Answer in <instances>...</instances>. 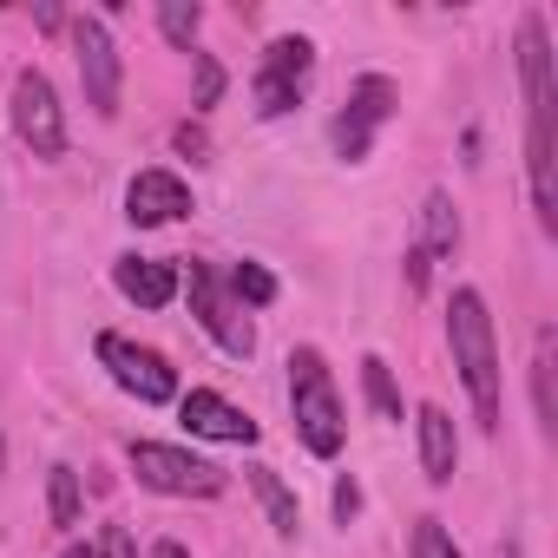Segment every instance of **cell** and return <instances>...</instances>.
Masks as SVG:
<instances>
[{"label":"cell","mask_w":558,"mask_h":558,"mask_svg":"<svg viewBox=\"0 0 558 558\" xmlns=\"http://www.w3.org/2000/svg\"><path fill=\"white\" fill-rule=\"evenodd\" d=\"M151 558H191V551H184V545H178V538H165V545H158V551H151Z\"/></svg>","instance_id":"30"},{"label":"cell","mask_w":558,"mask_h":558,"mask_svg":"<svg viewBox=\"0 0 558 558\" xmlns=\"http://www.w3.org/2000/svg\"><path fill=\"white\" fill-rule=\"evenodd\" d=\"M66 34H73V53H80L86 106H93L99 119H119V80H125V73H119V47H112L106 21H99V14H73Z\"/></svg>","instance_id":"7"},{"label":"cell","mask_w":558,"mask_h":558,"mask_svg":"<svg viewBox=\"0 0 558 558\" xmlns=\"http://www.w3.org/2000/svg\"><path fill=\"white\" fill-rule=\"evenodd\" d=\"M171 145H178V151H184V158H191V165H204V158H210V132H204V125H197V119H184V125H178V132H171Z\"/></svg>","instance_id":"25"},{"label":"cell","mask_w":558,"mask_h":558,"mask_svg":"<svg viewBox=\"0 0 558 558\" xmlns=\"http://www.w3.org/2000/svg\"><path fill=\"white\" fill-rule=\"evenodd\" d=\"M197 27H204V8H197V0H158V34H165L178 53H197Z\"/></svg>","instance_id":"16"},{"label":"cell","mask_w":558,"mask_h":558,"mask_svg":"<svg viewBox=\"0 0 558 558\" xmlns=\"http://www.w3.org/2000/svg\"><path fill=\"white\" fill-rule=\"evenodd\" d=\"M47 519H53L60 532L80 525V473H73V466H53V473H47Z\"/></svg>","instance_id":"18"},{"label":"cell","mask_w":558,"mask_h":558,"mask_svg":"<svg viewBox=\"0 0 558 558\" xmlns=\"http://www.w3.org/2000/svg\"><path fill=\"white\" fill-rule=\"evenodd\" d=\"M427 269H434V256L414 243V250H408V283H414V290H427Z\"/></svg>","instance_id":"28"},{"label":"cell","mask_w":558,"mask_h":558,"mask_svg":"<svg viewBox=\"0 0 558 558\" xmlns=\"http://www.w3.org/2000/svg\"><path fill=\"white\" fill-rule=\"evenodd\" d=\"M66 558H93V551H86V545H66Z\"/></svg>","instance_id":"31"},{"label":"cell","mask_w":558,"mask_h":558,"mask_svg":"<svg viewBox=\"0 0 558 558\" xmlns=\"http://www.w3.org/2000/svg\"><path fill=\"white\" fill-rule=\"evenodd\" d=\"M230 296H236L243 310H269V303H276V276H269L263 263H236V269H230Z\"/></svg>","instance_id":"20"},{"label":"cell","mask_w":558,"mask_h":558,"mask_svg":"<svg viewBox=\"0 0 558 558\" xmlns=\"http://www.w3.org/2000/svg\"><path fill=\"white\" fill-rule=\"evenodd\" d=\"M93 558H138V545H132V532H125V525H106Z\"/></svg>","instance_id":"27"},{"label":"cell","mask_w":558,"mask_h":558,"mask_svg":"<svg viewBox=\"0 0 558 558\" xmlns=\"http://www.w3.org/2000/svg\"><path fill=\"white\" fill-rule=\"evenodd\" d=\"M519 73H525V171H532V210L538 230L558 236V178H551V47H545V14L519 21Z\"/></svg>","instance_id":"1"},{"label":"cell","mask_w":558,"mask_h":558,"mask_svg":"<svg viewBox=\"0 0 558 558\" xmlns=\"http://www.w3.org/2000/svg\"><path fill=\"white\" fill-rule=\"evenodd\" d=\"M362 388H368V408L381 421H401V388H395V375H388L381 355H362Z\"/></svg>","instance_id":"19"},{"label":"cell","mask_w":558,"mask_h":558,"mask_svg":"<svg viewBox=\"0 0 558 558\" xmlns=\"http://www.w3.org/2000/svg\"><path fill=\"white\" fill-rule=\"evenodd\" d=\"M269 73H283V80H310V66H316V47L303 40V34H283V40H269V60H263Z\"/></svg>","instance_id":"21"},{"label":"cell","mask_w":558,"mask_h":558,"mask_svg":"<svg viewBox=\"0 0 558 558\" xmlns=\"http://www.w3.org/2000/svg\"><path fill=\"white\" fill-rule=\"evenodd\" d=\"M414 558H460V545H453V532L440 519H421L414 525Z\"/></svg>","instance_id":"23"},{"label":"cell","mask_w":558,"mask_h":558,"mask_svg":"<svg viewBox=\"0 0 558 558\" xmlns=\"http://www.w3.org/2000/svg\"><path fill=\"white\" fill-rule=\"evenodd\" d=\"M178 421H184L191 434H204V440H230V447H256V434H263L243 408H230V401H223V395H210V388L178 395Z\"/></svg>","instance_id":"10"},{"label":"cell","mask_w":558,"mask_h":558,"mask_svg":"<svg viewBox=\"0 0 558 558\" xmlns=\"http://www.w3.org/2000/svg\"><path fill=\"white\" fill-rule=\"evenodd\" d=\"M355 512H362V480L342 473V480H336V525H355Z\"/></svg>","instance_id":"26"},{"label":"cell","mask_w":558,"mask_h":558,"mask_svg":"<svg viewBox=\"0 0 558 558\" xmlns=\"http://www.w3.org/2000/svg\"><path fill=\"white\" fill-rule=\"evenodd\" d=\"M112 283L138 310H165L178 296V263H165V256H119L112 263Z\"/></svg>","instance_id":"11"},{"label":"cell","mask_w":558,"mask_h":558,"mask_svg":"<svg viewBox=\"0 0 558 558\" xmlns=\"http://www.w3.org/2000/svg\"><path fill=\"white\" fill-rule=\"evenodd\" d=\"M34 21H40V34H60V27H66V14H60V8H34Z\"/></svg>","instance_id":"29"},{"label":"cell","mask_w":558,"mask_h":558,"mask_svg":"<svg viewBox=\"0 0 558 558\" xmlns=\"http://www.w3.org/2000/svg\"><path fill=\"white\" fill-rule=\"evenodd\" d=\"M125 217H132L138 230L178 223V217H191V184H184L178 171H138V178L125 184Z\"/></svg>","instance_id":"9"},{"label":"cell","mask_w":558,"mask_h":558,"mask_svg":"<svg viewBox=\"0 0 558 558\" xmlns=\"http://www.w3.org/2000/svg\"><path fill=\"white\" fill-rule=\"evenodd\" d=\"M414 427H421V466H427V480L434 486H447L453 473H460V434H453V421H447V408H421L414 414Z\"/></svg>","instance_id":"12"},{"label":"cell","mask_w":558,"mask_h":558,"mask_svg":"<svg viewBox=\"0 0 558 558\" xmlns=\"http://www.w3.org/2000/svg\"><path fill=\"white\" fill-rule=\"evenodd\" d=\"M395 106H401V93H395L381 73H368V80H355V93H349V112H342V119H355L362 132H381V125L395 119Z\"/></svg>","instance_id":"13"},{"label":"cell","mask_w":558,"mask_h":558,"mask_svg":"<svg viewBox=\"0 0 558 558\" xmlns=\"http://www.w3.org/2000/svg\"><path fill=\"white\" fill-rule=\"evenodd\" d=\"M551 355H558V329H538V355H532V401H538V427H558V401H551Z\"/></svg>","instance_id":"17"},{"label":"cell","mask_w":558,"mask_h":558,"mask_svg":"<svg viewBox=\"0 0 558 558\" xmlns=\"http://www.w3.org/2000/svg\"><path fill=\"white\" fill-rule=\"evenodd\" d=\"M191 66H197V106H217V99H223V66H217V53H191Z\"/></svg>","instance_id":"24"},{"label":"cell","mask_w":558,"mask_h":558,"mask_svg":"<svg viewBox=\"0 0 558 558\" xmlns=\"http://www.w3.org/2000/svg\"><path fill=\"white\" fill-rule=\"evenodd\" d=\"M178 290L191 296V316L204 323V336H210L223 355H236V362L256 355V329H250L243 303L217 283V269H210V263H184V269H178Z\"/></svg>","instance_id":"4"},{"label":"cell","mask_w":558,"mask_h":558,"mask_svg":"<svg viewBox=\"0 0 558 558\" xmlns=\"http://www.w3.org/2000/svg\"><path fill=\"white\" fill-rule=\"evenodd\" d=\"M125 460H132L138 486H151V493H171V499H217V493H223V466H210V460H197V453H184V447L132 440Z\"/></svg>","instance_id":"5"},{"label":"cell","mask_w":558,"mask_h":558,"mask_svg":"<svg viewBox=\"0 0 558 558\" xmlns=\"http://www.w3.org/2000/svg\"><path fill=\"white\" fill-rule=\"evenodd\" d=\"M290 408H296V434L316 460H336L342 440H349V421H342V395L329 381V362L316 349H296L290 355Z\"/></svg>","instance_id":"3"},{"label":"cell","mask_w":558,"mask_h":558,"mask_svg":"<svg viewBox=\"0 0 558 558\" xmlns=\"http://www.w3.org/2000/svg\"><path fill=\"white\" fill-rule=\"evenodd\" d=\"M250 486H256V499H263V512H269V525L283 532V538H296V525H303V512H296V493L276 480V466H250Z\"/></svg>","instance_id":"14"},{"label":"cell","mask_w":558,"mask_h":558,"mask_svg":"<svg viewBox=\"0 0 558 558\" xmlns=\"http://www.w3.org/2000/svg\"><path fill=\"white\" fill-rule=\"evenodd\" d=\"M14 132L34 158H60L66 151V112H60V93L40 66H21L14 80Z\"/></svg>","instance_id":"8"},{"label":"cell","mask_w":558,"mask_h":558,"mask_svg":"<svg viewBox=\"0 0 558 558\" xmlns=\"http://www.w3.org/2000/svg\"><path fill=\"white\" fill-rule=\"evenodd\" d=\"M99 368L132 395V401H145V408H165V401H178V368L158 355V349H145V342H125V336H99Z\"/></svg>","instance_id":"6"},{"label":"cell","mask_w":558,"mask_h":558,"mask_svg":"<svg viewBox=\"0 0 558 558\" xmlns=\"http://www.w3.org/2000/svg\"><path fill=\"white\" fill-rule=\"evenodd\" d=\"M499 558H519V551H512V545H506V551H499Z\"/></svg>","instance_id":"32"},{"label":"cell","mask_w":558,"mask_h":558,"mask_svg":"<svg viewBox=\"0 0 558 558\" xmlns=\"http://www.w3.org/2000/svg\"><path fill=\"white\" fill-rule=\"evenodd\" d=\"M447 342H453V368L473 395V414L486 434H499V349H493V316L480 290H453L447 303Z\"/></svg>","instance_id":"2"},{"label":"cell","mask_w":558,"mask_h":558,"mask_svg":"<svg viewBox=\"0 0 558 558\" xmlns=\"http://www.w3.org/2000/svg\"><path fill=\"white\" fill-rule=\"evenodd\" d=\"M453 243H460L453 197H447V191H427V204H421V250H427V256H453Z\"/></svg>","instance_id":"15"},{"label":"cell","mask_w":558,"mask_h":558,"mask_svg":"<svg viewBox=\"0 0 558 558\" xmlns=\"http://www.w3.org/2000/svg\"><path fill=\"white\" fill-rule=\"evenodd\" d=\"M296 99H303V80H283V73H269V66L256 73V112L263 119H283Z\"/></svg>","instance_id":"22"}]
</instances>
